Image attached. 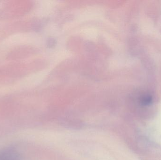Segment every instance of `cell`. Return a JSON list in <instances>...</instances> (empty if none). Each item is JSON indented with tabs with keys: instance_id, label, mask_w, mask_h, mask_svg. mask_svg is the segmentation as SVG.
I'll return each mask as SVG.
<instances>
[{
	"instance_id": "obj_1",
	"label": "cell",
	"mask_w": 161,
	"mask_h": 160,
	"mask_svg": "<svg viewBox=\"0 0 161 160\" xmlns=\"http://www.w3.org/2000/svg\"><path fill=\"white\" fill-rule=\"evenodd\" d=\"M152 101V98L150 95L144 96L141 99V103L144 106L150 105Z\"/></svg>"
}]
</instances>
